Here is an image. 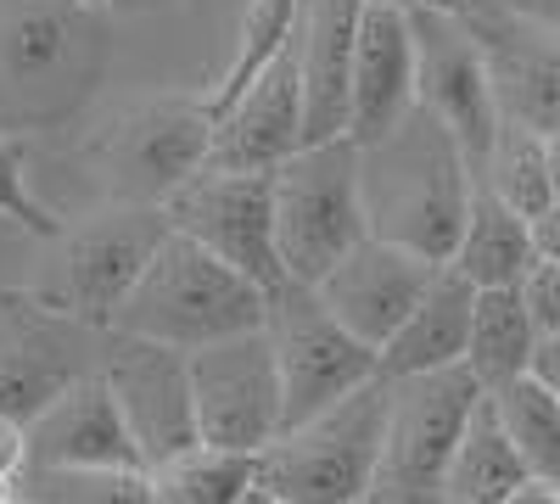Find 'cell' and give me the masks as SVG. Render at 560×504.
<instances>
[{
  "instance_id": "9",
  "label": "cell",
  "mask_w": 560,
  "mask_h": 504,
  "mask_svg": "<svg viewBox=\"0 0 560 504\" xmlns=\"http://www.w3.org/2000/svg\"><path fill=\"white\" fill-rule=\"evenodd\" d=\"M264 331L280 371V415L287 426L331 409L353 387L382 376V353L359 342L342 319L325 308V297L308 281H280L264 292ZM280 426V432H287Z\"/></svg>"
},
{
  "instance_id": "20",
  "label": "cell",
  "mask_w": 560,
  "mask_h": 504,
  "mask_svg": "<svg viewBox=\"0 0 560 504\" xmlns=\"http://www.w3.org/2000/svg\"><path fill=\"white\" fill-rule=\"evenodd\" d=\"M415 107V28L409 7H364L353 45V113L348 134L364 146Z\"/></svg>"
},
{
  "instance_id": "6",
  "label": "cell",
  "mask_w": 560,
  "mask_h": 504,
  "mask_svg": "<svg viewBox=\"0 0 560 504\" xmlns=\"http://www.w3.org/2000/svg\"><path fill=\"white\" fill-rule=\"evenodd\" d=\"M163 236H168L163 208L107 202L96 219L73 224V231L62 224L51 236V263L28 286V297L62 319H79L90 331H107L118 303L129 297V286L140 281V269H147Z\"/></svg>"
},
{
  "instance_id": "12",
  "label": "cell",
  "mask_w": 560,
  "mask_h": 504,
  "mask_svg": "<svg viewBox=\"0 0 560 504\" xmlns=\"http://www.w3.org/2000/svg\"><path fill=\"white\" fill-rule=\"evenodd\" d=\"M168 231L191 236L230 269H242L264 292L287 281L275 253V202H269V174H224L197 168L185 186L163 202Z\"/></svg>"
},
{
  "instance_id": "23",
  "label": "cell",
  "mask_w": 560,
  "mask_h": 504,
  "mask_svg": "<svg viewBox=\"0 0 560 504\" xmlns=\"http://www.w3.org/2000/svg\"><path fill=\"white\" fill-rule=\"evenodd\" d=\"M538 348V319L527 308L522 286H482L477 308H471V342H465V371L488 387L527 376Z\"/></svg>"
},
{
  "instance_id": "38",
  "label": "cell",
  "mask_w": 560,
  "mask_h": 504,
  "mask_svg": "<svg viewBox=\"0 0 560 504\" xmlns=\"http://www.w3.org/2000/svg\"><path fill=\"white\" fill-rule=\"evenodd\" d=\"M404 7H427V12H471L477 0H404Z\"/></svg>"
},
{
  "instance_id": "44",
  "label": "cell",
  "mask_w": 560,
  "mask_h": 504,
  "mask_svg": "<svg viewBox=\"0 0 560 504\" xmlns=\"http://www.w3.org/2000/svg\"><path fill=\"white\" fill-rule=\"evenodd\" d=\"M555 493H560V482H555Z\"/></svg>"
},
{
  "instance_id": "7",
  "label": "cell",
  "mask_w": 560,
  "mask_h": 504,
  "mask_svg": "<svg viewBox=\"0 0 560 504\" xmlns=\"http://www.w3.org/2000/svg\"><path fill=\"white\" fill-rule=\"evenodd\" d=\"M208 141H213V113L202 90L197 96H147L107 118L96 141L84 146V157L96 168L107 202L163 208L208 163Z\"/></svg>"
},
{
  "instance_id": "37",
  "label": "cell",
  "mask_w": 560,
  "mask_h": 504,
  "mask_svg": "<svg viewBox=\"0 0 560 504\" xmlns=\"http://www.w3.org/2000/svg\"><path fill=\"white\" fill-rule=\"evenodd\" d=\"M236 504H292V499H280V493H275L269 482H258V477H253V488H247V493H242Z\"/></svg>"
},
{
  "instance_id": "40",
  "label": "cell",
  "mask_w": 560,
  "mask_h": 504,
  "mask_svg": "<svg viewBox=\"0 0 560 504\" xmlns=\"http://www.w3.org/2000/svg\"><path fill=\"white\" fill-rule=\"evenodd\" d=\"M364 7H404V0H364Z\"/></svg>"
},
{
  "instance_id": "30",
  "label": "cell",
  "mask_w": 560,
  "mask_h": 504,
  "mask_svg": "<svg viewBox=\"0 0 560 504\" xmlns=\"http://www.w3.org/2000/svg\"><path fill=\"white\" fill-rule=\"evenodd\" d=\"M0 219L18 231L51 242L62 231V219L39 202V191L28 186V157H23V134H0Z\"/></svg>"
},
{
  "instance_id": "2",
  "label": "cell",
  "mask_w": 560,
  "mask_h": 504,
  "mask_svg": "<svg viewBox=\"0 0 560 504\" xmlns=\"http://www.w3.org/2000/svg\"><path fill=\"white\" fill-rule=\"evenodd\" d=\"M359 197L370 236L448 263L477 197V168L454 129L415 102L387 134L359 146Z\"/></svg>"
},
{
  "instance_id": "32",
  "label": "cell",
  "mask_w": 560,
  "mask_h": 504,
  "mask_svg": "<svg viewBox=\"0 0 560 504\" xmlns=\"http://www.w3.org/2000/svg\"><path fill=\"white\" fill-rule=\"evenodd\" d=\"M23 466H28V432L23 421L0 415V477H18Z\"/></svg>"
},
{
  "instance_id": "28",
  "label": "cell",
  "mask_w": 560,
  "mask_h": 504,
  "mask_svg": "<svg viewBox=\"0 0 560 504\" xmlns=\"http://www.w3.org/2000/svg\"><path fill=\"white\" fill-rule=\"evenodd\" d=\"M477 179L510 202L516 213L538 219L555 197H549V163H544V134L538 129H522V124H499L493 146H488V163L477 168Z\"/></svg>"
},
{
  "instance_id": "5",
  "label": "cell",
  "mask_w": 560,
  "mask_h": 504,
  "mask_svg": "<svg viewBox=\"0 0 560 504\" xmlns=\"http://www.w3.org/2000/svg\"><path fill=\"white\" fill-rule=\"evenodd\" d=\"M387 376L353 387L331 409L287 426L258 454V482H269L292 504H348L370 493L387 437Z\"/></svg>"
},
{
  "instance_id": "21",
  "label": "cell",
  "mask_w": 560,
  "mask_h": 504,
  "mask_svg": "<svg viewBox=\"0 0 560 504\" xmlns=\"http://www.w3.org/2000/svg\"><path fill=\"white\" fill-rule=\"evenodd\" d=\"M471 308H477V286L465 281L454 263H443L438 281L427 286V297H420L404 326L382 342V376H420V371H448V364H465Z\"/></svg>"
},
{
  "instance_id": "11",
  "label": "cell",
  "mask_w": 560,
  "mask_h": 504,
  "mask_svg": "<svg viewBox=\"0 0 560 504\" xmlns=\"http://www.w3.org/2000/svg\"><path fill=\"white\" fill-rule=\"evenodd\" d=\"M96 371H102L118 415L129 426L140 466H158L168 454L202 443L197 398H191V353L147 342V337L107 331V353H102Z\"/></svg>"
},
{
  "instance_id": "27",
  "label": "cell",
  "mask_w": 560,
  "mask_h": 504,
  "mask_svg": "<svg viewBox=\"0 0 560 504\" xmlns=\"http://www.w3.org/2000/svg\"><path fill=\"white\" fill-rule=\"evenodd\" d=\"M18 493L34 504H152L147 466H23Z\"/></svg>"
},
{
  "instance_id": "14",
  "label": "cell",
  "mask_w": 560,
  "mask_h": 504,
  "mask_svg": "<svg viewBox=\"0 0 560 504\" xmlns=\"http://www.w3.org/2000/svg\"><path fill=\"white\" fill-rule=\"evenodd\" d=\"M459 17L482 45L499 124H522L538 134L560 129V34L510 0H477Z\"/></svg>"
},
{
  "instance_id": "18",
  "label": "cell",
  "mask_w": 560,
  "mask_h": 504,
  "mask_svg": "<svg viewBox=\"0 0 560 504\" xmlns=\"http://www.w3.org/2000/svg\"><path fill=\"white\" fill-rule=\"evenodd\" d=\"M364 0H303L298 7V73H303V146L348 134L353 113V45Z\"/></svg>"
},
{
  "instance_id": "15",
  "label": "cell",
  "mask_w": 560,
  "mask_h": 504,
  "mask_svg": "<svg viewBox=\"0 0 560 504\" xmlns=\"http://www.w3.org/2000/svg\"><path fill=\"white\" fill-rule=\"evenodd\" d=\"M298 146H303V73H298V39H287L213 113V141H208L202 168L275 174Z\"/></svg>"
},
{
  "instance_id": "22",
  "label": "cell",
  "mask_w": 560,
  "mask_h": 504,
  "mask_svg": "<svg viewBox=\"0 0 560 504\" xmlns=\"http://www.w3.org/2000/svg\"><path fill=\"white\" fill-rule=\"evenodd\" d=\"M448 263H454L477 292H482V286H522L527 269L538 263L533 219L516 213L510 202H499L482 179H477L471 213H465V224H459V242H454Z\"/></svg>"
},
{
  "instance_id": "1",
  "label": "cell",
  "mask_w": 560,
  "mask_h": 504,
  "mask_svg": "<svg viewBox=\"0 0 560 504\" xmlns=\"http://www.w3.org/2000/svg\"><path fill=\"white\" fill-rule=\"evenodd\" d=\"M102 0H0V134L73 124L107 79Z\"/></svg>"
},
{
  "instance_id": "3",
  "label": "cell",
  "mask_w": 560,
  "mask_h": 504,
  "mask_svg": "<svg viewBox=\"0 0 560 504\" xmlns=\"http://www.w3.org/2000/svg\"><path fill=\"white\" fill-rule=\"evenodd\" d=\"M253 326H264V286L247 281L242 269H230L224 258H213L208 247H197L191 236L168 231L140 269V281L129 286V297L118 303L107 331L197 353Z\"/></svg>"
},
{
  "instance_id": "41",
  "label": "cell",
  "mask_w": 560,
  "mask_h": 504,
  "mask_svg": "<svg viewBox=\"0 0 560 504\" xmlns=\"http://www.w3.org/2000/svg\"><path fill=\"white\" fill-rule=\"evenodd\" d=\"M7 504H34V499H23V493H12V499H7Z\"/></svg>"
},
{
  "instance_id": "45",
  "label": "cell",
  "mask_w": 560,
  "mask_h": 504,
  "mask_svg": "<svg viewBox=\"0 0 560 504\" xmlns=\"http://www.w3.org/2000/svg\"><path fill=\"white\" fill-rule=\"evenodd\" d=\"M298 7H303V0H298Z\"/></svg>"
},
{
  "instance_id": "13",
  "label": "cell",
  "mask_w": 560,
  "mask_h": 504,
  "mask_svg": "<svg viewBox=\"0 0 560 504\" xmlns=\"http://www.w3.org/2000/svg\"><path fill=\"white\" fill-rule=\"evenodd\" d=\"M409 28H415V102L432 118H443L471 157V168H482L499 134V102L471 23L459 12L409 7Z\"/></svg>"
},
{
  "instance_id": "4",
  "label": "cell",
  "mask_w": 560,
  "mask_h": 504,
  "mask_svg": "<svg viewBox=\"0 0 560 504\" xmlns=\"http://www.w3.org/2000/svg\"><path fill=\"white\" fill-rule=\"evenodd\" d=\"M269 202H275V253L287 281H319L337 269L364 236V197H359V141L331 134L308 141L269 174Z\"/></svg>"
},
{
  "instance_id": "8",
  "label": "cell",
  "mask_w": 560,
  "mask_h": 504,
  "mask_svg": "<svg viewBox=\"0 0 560 504\" xmlns=\"http://www.w3.org/2000/svg\"><path fill=\"white\" fill-rule=\"evenodd\" d=\"M387 437H382V466L370 477V504H448L443 471L448 454L471 421L482 398V382L448 364V371H420V376H387Z\"/></svg>"
},
{
  "instance_id": "33",
  "label": "cell",
  "mask_w": 560,
  "mask_h": 504,
  "mask_svg": "<svg viewBox=\"0 0 560 504\" xmlns=\"http://www.w3.org/2000/svg\"><path fill=\"white\" fill-rule=\"evenodd\" d=\"M527 376H538L549 392H560V326H555V331H538V348H533Z\"/></svg>"
},
{
  "instance_id": "29",
  "label": "cell",
  "mask_w": 560,
  "mask_h": 504,
  "mask_svg": "<svg viewBox=\"0 0 560 504\" xmlns=\"http://www.w3.org/2000/svg\"><path fill=\"white\" fill-rule=\"evenodd\" d=\"M292 28H298V0H247V12H242V28H236V51H230V62H224V73L202 90V102H208V113H219L236 90L280 51V45L292 39Z\"/></svg>"
},
{
  "instance_id": "26",
  "label": "cell",
  "mask_w": 560,
  "mask_h": 504,
  "mask_svg": "<svg viewBox=\"0 0 560 504\" xmlns=\"http://www.w3.org/2000/svg\"><path fill=\"white\" fill-rule=\"evenodd\" d=\"M488 403L510 437V448L522 454L527 477L560 482V392H549L538 376H516L488 387Z\"/></svg>"
},
{
  "instance_id": "39",
  "label": "cell",
  "mask_w": 560,
  "mask_h": 504,
  "mask_svg": "<svg viewBox=\"0 0 560 504\" xmlns=\"http://www.w3.org/2000/svg\"><path fill=\"white\" fill-rule=\"evenodd\" d=\"M12 493H18V477H0V504H7Z\"/></svg>"
},
{
  "instance_id": "16",
  "label": "cell",
  "mask_w": 560,
  "mask_h": 504,
  "mask_svg": "<svg viewBox=\"0 0 560 504\" xmlns=\"http://www.w3.org/2000/svg\"><path fill=\"white\" fill-rule=\"evenodd\" d=\"M84 331L79 319H62L45 303L23 297H0V415L34 421L45 403L62 387H73L84 371L96 364L84 359Z\"/></svg>"
},
{
  "instance_id": "24",
  "label": "cell",
  "mask_w": 560,
  "mask_h": 504,
  "mask_svg": "<svg viewBox=\"0 0 560 504\" xmlns=\"http://www.w3.org/2000/svg\"><path fill=\"white\" fill-rule=\"evenodd\" d=\"M522 482H533V477L522 466V454L510 448L493 403L482 392L477 409H471V421H465V432H459V443H454V454H448L443 499L448 504H504Z\"/></svg>"
},
{
  "instance_id": "43",
  "label": "cell",
  "mask_w": 560,
  "mask_h": 504,
  "mask_svg": "<svg viewBox=\"0 0 560 504\" xmlns=\"http://www.w3.org/2000/svg\"><path fill=\"white\" fill-rule=\"evenodd\" d=\"M102 7H113V0H102Z\"/></svg>"
},
{
  "instance_id": "10",
  "label": "cell",
  "mask_w": 560,
  "mask_h": 504,
  "mask_svg": "<svg viewBox=\"0 0 560 504\" xmlns=\"http://www.w3.org/2000/svg\"><path fill=\"white\" fill-rule=\"evenodd\" d=\"M191 398H197V432L213 448L264 454L287 415H280V371L269 331H236L191 353Z\"/></svg>"
},
{
  "instance_id": "19",
  "label": "cell",
  "mask_w": 560,
  "mask_h": 504,
  "mask_svg": "<svg viewBox=\"0 0 560 504\" xmlns=\"http://www.w3.org/2000/svg\"><path fill=\"white\" fill-rule=\"evenodd\" d=\"M23 432L28 466H140L102 371H84L73 387H62Z\"/></svg>"
},
{
  "instance_id": "25",
  "label": "cell",
  "mask_w": 560,
  "mask_h": 504,
  "mask_svg": "<svg viewBox=\"0 0 560 504\" xmlns=\"http://www.w3.org/2000/svg\"><path fill=\"white\" fill-rule=\"evenodd\" d=\"M253 477H258V454L191 443L147 466V493L152 504H236L253 488Z\"/></svg>"
},
{
  "instance_id": "35",
  "label": "cell",
  "mask_w": 560,
  "mask_h": 504,
  "mask_svg": "<svg viewBox=\"0 0 560 504\" xmlns=\"http://www.w3.org/2000/svg\"><path fill=\"white\" fill-rule=\"evenodd\" d=\"M504 504H560V493H555V482H538L533 477V482H522L516 493H510Z\"/></svg>"
},
{
  "instance_id": "17",
  "label": "cell",
  "mask_w": 560,
  "mask_h": 504,
  "mask_svg": "<svg viewBox=\"0 0 560 504\" xmlns=\"http://www.w3.org/2000/svg\"><path fill=\"white\" fill-rule=\"evenodd\" d=\"M438 269H443L438 258L415 253V247H398L387 236H364L337 269L319 274L314 292L359 342H370L382 353V342L404 326L409 308L438 281Z\"/></svg>"
},
{
  "instance_id": "31",
  "label": "cell",
  "mask_w": 560,
  "mask_h": 504,
  "mask_svg": "<svg viewBox=\"0 0 560 504\" xmlns=\"http://www.w3.org/2000/svg\"><path fill=\"white\" fill-rule=\"evenodd\" d=\"M522 292H527V308L538 319V331H555L560 326V258H538L527 269Z\"/></svg>"
},
{
  "instance_id": "34",
  "label": "cell",
  "mask_w": 560,
  "mask_h": 504,
  "mask_svg": "<svg viewBox=\"0 0 560 504\" xmlns=\"http://www.w3.org/2000/svg\"><path fill=\"white\" fill-rule=\"evenodd\" d=\"M533 242H538V258H560V202H549L533 219Z\"/></svg>"
},
{
  "instance_id": "36",
  "label": "cell",
  "mask_w": 560,
  "mask_h": 504,
  "mask_svg": "<svg viewBox=\"0 0 560 504\" xmlns=\"http://www.w3.org/2000/svg\"><path fill=\"white\" fill-rule=\"evenodd\" d=\"M544 163H549V197L560 202V129L544 134Z\"/></svg>"
},
{
  "instance_id": "42",
  "label": "cell",
  "mask_w": 560,
  "mask_h": 504,
  "mask_svg": "<svg viewBox=\"0 0 560 504\" xmlns=\"http://www.w3.org/2000/svg\"><path fill=\"white\" fill-rule=\"evenodd\" d=\"M348 504H370V499H348Z\"/></svg>"
}]
</instances>
